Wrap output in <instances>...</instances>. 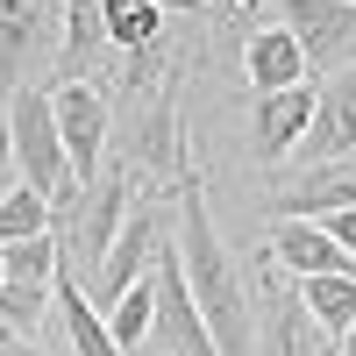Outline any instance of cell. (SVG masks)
Here are the masks:
<instances>
[{
  "label": "cell",
  "instance_id": "obj_1",
  "mask_svg": "<svg viewBox=\"0 0 356 356\" xmlns=\"http://www.w3.org/2000/svg\"><path fill=\"white\" fill-rule=\"evenodd\" d=\"M171 200H178V214H171V243H178L186 285H193V300H200V314H207V335H214L221 356H257V300H250V271H243V257L221 243L214 207H207V178H200L193 157H186V171H178Z\"/></svg>",
  "mask_w": 356,
  "mask_h": 356
},
{
  "label": "cell",
  "instance_id": "obj_2",
  "mask_svg": "<svg viewBox=\"0 0 356 356\" xmlns=\"http://www.w3.org/2000/svg\"><path fill=\"white\" fill-rule=\"evenodd\" d=\"M136 193H143V171L122 157V164H107L100 186H86L79 200L57 207V243H65V264H72L86 285L100 278V264H107V250H114V235H122Z\"/></svg>",
  "mask_w": 356,
  "mask_h": 356
},
{
  "label": "cell",
  "instance_id": "obj_3",
  "mask_svg": "<svg viewBox=\"0 0 356 356\" xmlns=\"http://www.w3.org/2000/svg\"><path fill=\"white\" fill-rule=\"evenodd\" d=\"M8 143H15V164H22V186H36L50 207L79 200V178L65 157V129H57V93L50 86H22L8 100Z\"/></svg>",
  "mask_w": 356,
  "mask_h": 356
},
{
  "label": "cell",
  "instance_id": "obj_4",
  "mask_svg": "<svg viewBox=\"0 0 356 356\" xmlns=\"http://www.w3.org/2000/svg\"><path fill=\"white\" fill-rule=\"evenodd\" d=\"M243 271H250V300H257V356H335V349H342V342L307 314L300 285L271 264L264 243H257V257L243 264Z\"/></svg>",
  "mask_w": 356,
  "mask_h": 356
},
{
  "label": "cell",
  "instance_id": "obj_5",
  "mask_svg": "<svg viewBox=\"0 0 356 356\" xmlns=\"http://www.w3.org/2000/svg\"><path fill=\"white\" fill-rule=\"evenodd\" d=\"M65 43V0H0V93H22L36 86V65Z\"/></svg>",
  "mask_w": 356,
  "mask_h": 356
},
{
  "label": "cell",
  "instance_id": "obj_6",
  "mask_svg": "<svg viewBox=\"0 0 356 356\" xmlns=\"http://www.w3.org/2000/svg\"><path fill=\"white\" fill-rule=\"evenodd\" d=\"M57 93V129H65V157H72V178L79 193L107 178V143H114V100L100 93L93 79H65L50 86Z\"/></svg>",
  "mask_w": 356,
  "mask_h": 356
},
{
  "label": "cell",
  "instance_id": "obj_7",
  "mask_svg": "<svg viewBox=\"0 0 356 356\" xmlns=\"http://www.w3.org/2000/svg\"><path fill=\"white\" fill-rule=\"evenodd\" d=\"M164 243H171V228H164V214H157V193L143 186L136 207H129V221H122V235H114V250H107V264H100V278L86 285V292H93V307L107 314L129 285H143V278L157 271V250H164Z\"/></svg>",
  "mask_w": 356,
  "mask_h": 356
},
{
  "label": "cell",
  "instance_id": "obj_8",
  "mask_svg": "<svg viewBox=\"0 0 356 356\" xmlns=\"http://www.w3.org/2000/svg\"><path fill=\"white\" fill-rule=\"evenodd\" d=\"M278 22L300 36L314 79L356 65V0H278Z\"/></svg>",
  "mask_w": 356,
  "mask_h": 356
},
{
  "label": "cell",
  "instance_id": "obj_9",
  "mask_svg": "<svg viewBox=\"0 0 356 356\" xmlns=\"http://www.w3.org/2000/svg\"><path fill=\"white\" fill-rule=\"evenodd\" d=\"M314 79L307 86H285V93H250V157L257 164H292L300 143L314 129Z\"/></svg>",
  "mask_w": 356,
  "mask_h": 356
},
{
  "label": "cell",
  "instance_id": "obj_10",
  "mask_svg": "<svg viewBox=\"0 0 356 356\" xmlns=\"http://www.w3.org/2000/svg\"><path fill=\"white\" fill-rule=\"evenodd\" d=\"M314 129L300 143V164H349L356 157V65L328 72V79H314Z\"/></svg>",
  "mask_w": 356,
  "mask_h": 356
},
{
  "label": "cell",
  "instance_id": "obj_11",
  "mask_svg": "<svg viewBox=\"0 0 356 356\" xmlns=\"http://www.w3.org/2000/svg\"><path fill=\"white\" fill-rule=\"evenodd\" d=\"M342 207H356V157L349 164L292 171L285 186H271V221H328Z\"/></svg>",
  "mask_w": 356,
  "mask_h": 356
},
{
  "label": "cell",
  "instance_id": "obj_12",
  "mask_svg": "<svg viewBox=\"0 0 356 356\" xmlns=\"http://www.w3.org/2000/svg\"><path fill=\"white\" fill-rule=\"evenodd\" d=\"M264 250L285 278H328V271H356V257L335 243L321 221H271L264 228Z\"/></svg>",
  "mask_w": 356,
  "mask_h": 356
},
{
  "label": "cell",
  "instance_id": "obj_13",
  "mask_svg": "<svg viewBox=\"0 0 356 356\" xmlns=\"http://www.w3.org/2000/svg\"><path fill=\"white\" fill-rule=\"evenodd\" d=\"M243 79H250V93H285V86H307L314 65H307V50L285 22H264L243 43Z\"/></svg>",
  "mask_w": 356,
  "mask_h": 356
},
{
  "label": "cell",
  "instance_id": "obj_14",
  "mask_svg": "<svg viewBox=\"0 0 356 356\" xmlns=\"http://www.w3.org/2000/svg\"><path fill=\"white\" fill-rule=\"evenodd\" d=\"M107 50H114V36H107V8H100V0H65V43H57V86H65V79H93ZM114 57H122V50H114Z\"/></svg>",
  "mask_w": 356,
  "mask_h": 356
},
{
  "label": "cell",
  "instance_id": "obj_15",
  "mask_svg": "<svg viewBox=\"0 0 356 356\" xmlns=\"http://www.w3.org/2000/svg\"><path fill=\"white\" fill-rule=\"evenodd\" d=\"M300 285V300H307V314L328 328L335 342L356 328V271H328V278H292Z\"/></svg>",
  "mask_w": 356,
  "mask_h": 356
},
{
  "label": "cell",
  "instance_id": "obj_16",
  "mask_svg": "<svg viewBox=\"0 0 356 356\" xmlns=\"http://www.w3.org/2000/svg\"><path fill=\"white\" fill-rule=\"evenodd\" d=\"M100 8H107V36H114V50H150L157 36H164V29H171V15L157 8V0H100Z\"/></svg>",
  "mask_w": 356,
  "mask_h": 356
},
{
  "label": "cell",
  "instance_id": "obj_17",
  "mask_svg": "<svg viewBox=\"0 0 356 356\" xmlns=\"http://www.w3.org/2000/svg\"><path fill=\"white\" fill-rule=\"evenodd\" d=\"M150 321H157V271L143 278V285H129L122 300L107 307V328H114V342H122L129 356H136L143 342H150Z\"/></svg>",
  "mask_w": 356,
  "mask_h": 356
},
{
  "label": "cell",
  "instance_id": "obj_18",
  "mask_svg": "<svg viewBox=\"0 0 356 356\" xmlns=\"http://www.w3.org/2000/svg\"><path fill=\"white\" fill-rule=\"evenodd\" d=\"M57 228V207L36 193V186H15L8 207H0V250L8 243H29V235H50Z\"/></svg>",
  "mask_w": 356,
  "mask_h": 356
},
{
  "label": "cell",
  "instance_id": "obj_19",
  "mask_svg": "<svg viewBox=\"0 0 356 356\" xmlns=\"http://www.w3.org/2000/svg\"><path fill=\"white\" fill-rule=\"evenodd\" d=\"M43 314H57V285H22V278L0 285V321H15L22 335H36Z\"/></svg>",
  "mask_w": 356,
  "mask_h": 356
},
{
  "label": "cell",
  "instance_id": "obj_20",
  "mask_svg": "<svg viewBox=\"0 0 356 356\" xmlns=\"http://www.w3.org/2000/svg\"><path fill=\"white\" fill-rule=\"evenodd\" d=\"M321 228H328L335 243H342V250L356 257V207H342V214H328V221H321Z\"/></svg>",
  "mask_w": 356,
  "mask_h": 356
},
{
  "label": "cell",
  "instance_id": "obj_21",
  "mask_svg": "<svg viewBox=\"0 0 356 356\" xmlns=\"http://www.w3.org/2000/svg\"><path fill=\"white\" fill-rule=\"evenodd\" d=\"M22 186V164H15V143L0 136V207H8V193Z\"/></svg>",
  "mask_w": 356,
  "mask_h": 356
},
{
  "label": "cell",
  "instance_id": "obj_22",
  "mask_svg": "<svg viewBox=\"0 0 356 356\" xmlns=\"http://www.w3.org/2000/svg\"><path fill=\"white\" fill-rule=\"evenodd\" d=\"M22 349H36V335H22L15 321H0V356H22Z\"/></svg>",
  "mask_w": 356,
  "mask_h": 356
},
{
  "label": "cell",
  "instance_id": "obj_23",
  "mask_svg": "<svg viewBox=\"0 0 356 356\" xmlns=\"http://www.w3.org/2000/svg\"><path fill=\"white\" fill-rule=\"evenodd\" d=\"M164 15H186V22H207V0H157Z\"/></svg>",
  "mask_w": 356,
  "mask_h": 356
},
{
  "label": "cell",
  "instance_id": "obj_24",
  "mask_svg": "<svg viewBox=\"0 0 356 356\" xmlns=\"http://www.w3.org/2000/svg\"><path fill=\"white\" fill-rule=\"evenodd\" d=\"M335 356H356V328H349V335H342V349H335Z\"/></svg>",
  "mask_w": 356,
  "mask_h": 356
},
{
  "label": "cell",
  "instance_id": "obj_25",
  "mask_svg": "<svg viewBox=\"0 0 356 356\" xmlns=\"http://www.w3.org/2000/svg\"><path fill=\"white\" fill-rule=\"evenodd\" d=\"M0 136H8V100H0Z\"/></svg>",
  "mask_w": 356,
  "mask_h": 356
},
{
  "label": "cell",
  "instance_id": "obj_26",
  "mask_svg": "<svg viewBox=\"0 0 356 356\" xmlns=\"http://www.w3.org/2000/svg\"><path fill=\"white\" fill-rule=\"evenodd\" d=\"M0 285H8V257H0Z\"/></svg>",
  "mask_w": 356,
  "mask_h": 356
},
{
  "label": "cell",
  "instance_id": "obj_27",
  "mask_svg": "<svg viewBox=\"0 0 356 356\" xmlns=\"http://www.w3.org/2000/svg\"><path fill=\"white\" fill-rule=\"evenodd\" d=\"M136 356H157V349H136Z\"/></svg>",
  "mask_w": 356,
  "mask_h": 356
},
{
  "label": "cell",
  "instance_id": "obj_28",
  "mask_svg": "<svg viewBox=\"0 0 356 356\" xmlns=\"http://www.w3.org/2000/svg\"><path fill=\"white\" fill-rule=\"evenodd\" d=\"M22 356H43V349H22Z\"/></svg>",
  "mask_w": 356,
  "mask_h": 356
}]
</instances>
